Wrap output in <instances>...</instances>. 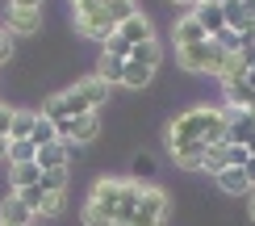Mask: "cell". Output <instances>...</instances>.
<instances>
[{"mask_svg":"<svg viewBox=\"0 0 255 226\" xmlns=\"http://www.w3.org/2000/svg\"><path fill=\"white\" fill-rule=\"evenodd\" d=\"M230 50H222L214 38L209 42H197V46H180L176 50V63L184 71H193V75H218V67H222V59H226Z\"/></svg>","mask_w":255,"mask_h":226,"instance_id":"3","label":"cell"},{"mask_svg":"<svg viewBox=\"0 0 255 226\" xmlns=\"http://www.w3.org/2000/svg\"><path fill=\"white\" fill-rule=\"evenodd\" d=\"M118 34L130 42V46H142V42H155V29H151V21H146L142 13H134L130 21H122L118 25Z\"/></svg>","mask_w":255,"mask_h":226,"instance_id":"14","label":"cell"},{"mask_svg":"<svg viewBox=\"0 0 255 226\" xmlns=\"http://www.w3.org/2000/svg\"><path fill=\"white\" fill-rule=\"evenodd\" d=\"M101 134V113L92 109V113H80V117H71V122H59V138H67V143H92V138Z\"/></svg>","mask_w":255,"mask_h":226,"instance_id":"6","label":"cell"},{"mask_svg":"<svg viewBox=\"0 0 255 226\" xmlns=\"http://www.w3.org/2000/svg\"><path fill=\"white\" fill-rule=\"evenodd\" d=\"M251 159H255V155H251L247 147H230V143H226V168H247Z\"/></svg>","mask_w":255,"mask_h":226,"instance_id":"29","label":"cell"},{"mask_svg":"<svg viewBox=\"0 0 255 226\" xmlns=\"http://www.w3.org/2000/svg\"><path fill=\"white\" fill-rule=\"evenodd\" d=\"M239 55H243V63H247V71H251V67H255V46H243Z\"/></svg>","mask_w":255,"mask_h":226,"instance_id":"38","label":"cell"},{"mask_svg":"<svg viewBox=\"0 0 255 226\" xmlns=\"http://www.w3.org/2000/svg\"><path fill=\"white\" fill-rule=\"evenodd\" d=\"M130 50H134V46H130L122 34H113L109 42H105V55H113V59H130Z\"/></svg>","mask_w":255,"mask_h":226,"instance_id":"30","label":"cell"},{"mask_svg":"<svg viewBox=\"0 0 255 226\" xmlns=\"http://www.w3.org/2000/svg\"><path fill=\"white\" fill-rule=\"evenodd\" d=\"M243 13H247V21L255 25V0H243Z\"/></svg>","mask_w":255,"mask_h":226,"instance_id":"39","label":"cell"},{"mask_svg":"<svg viewBox=\"0 0 255 226\" xmlns=\"http://www.w3.org/2000/svg\"><path fill=\"white\" fill-rule=\"evenodd\" d=\"M214 42H218L222 50H243V46H239V34H235V29H222V34H218Z\"/></svg>","mask_w":255,"mask_h":226,"instance_id":"33","label":"cell"},{"mask_svg":"<svg viewBox=\"0 0 255 226\" xmlns=\"http://www.w3.org/2000/svg\"><path fill=\"white\" fill-rule=\"evenodd\" d=\"M172 42H176V50H180V46H197V42H209L205 29H201V21H197V13H184V17L176 21Z\"/></svg>","mask_w":255,"mask_h":226,"instance_id":"12","label":"cell"},{"mask_svg":"<svg viewBox=\"0 0 255 226\" xmlns=\"http://www.w3.org/2000/svg\"><path fill=\"white\" fill-rule=\"evenodd\" d=\"M34 226H38V222H34Z\"/></svg>","mask_w":255,"mask_h":226,"instance_id":"50","label":"cell"},{"mask_svg":"<svg viewBox=\"0 0 255 226\" xmlns=\"http://www.w3.org/2000/svg\"><path fill=\"white\" fill-rule=\"evenodd\" d=\"M176 143H205V147H222L226 143V109L218 105H197V109L180 113L167 126V147Z\"/></svg>","mask_w":255,"mask_h":226,"instance_id":"1","label":"cell"},{"mask_svg":"<svg viewBox=\"0 0 255 226\" xmlns=\"http://www.w3.org/2000/svg\"><path fill=\"white\" fill-rule=\"evenodd\" d=\"M138 13V4L134 0H105V17L113 21V25H122V21H130Z\"/></svg>","mask_w":255,"mask_h":226,"instance_id":"25","label":"cell"},{"mask_svg":"<svg viewBox=\"0 0 255 226\" xmlns=\"http://www.w3.org/2000/svg\"><path fill=\"white\" fill-rule=\"evenodd\" d=\"M8 155V138H0V159H4Z\"/></svg>","mask_w":255,"mask_h":226,"instance_id":"42","label":"cell"},{"mask_svg":"<svg viewBox=\"0 0 255 226\" xmlns=\"http://www.w3.org/2000/svg\"><path fill=\"white\" fill-rule=\"evenodd\" d=\"M193 13L201 21V29H205V38H218L222 29H226V17H222V8H214V4H197Z\"/></svg>","mask_w":255,"mask_h":226,"instance_id":"17","label":"cell"},{"mask_svg":"<svg viewBox=\"0 0 255 226\" xmlns=\"http://www.w3.org/2000/svg\"><path fill=\"white\" fill-rule=\"evenodd\" d=\"M247 84H251V88H255V67H251V71H247Z\"/></svg>","mask_w":255,"mask_h":226,"instance_id":"44","label":"cell"},{"mask_svg":"<svg viewBox=\"0 0 255 226\" xmlns=\"http://www.w3.org/2000/svg\"><path fill=\"white\" fill-rule=\"evenodd\" d=\"M222 96H226V109H255V88L247 80L222 84Z\"/></svg>","mask_w":255,"mask_h":226,"instance_id":"15","label":"cell"},{"mask_svg":"<svg viewBox=\"0 0 255 226\" xmlns=\"http://www.w3.org/2000/svg\"><path fill=\"white\" fill-rule=\"evenodd\" d=\"M239 46H255V25H247V29L239 34Z\"/></svg>","mask_w":255,"mask_h":226,"instance_id":"36","label":"cell"},{"mask_svg":"<svg viewBox=\"0 0 255 226\" xmlns=\"http://www.w3.org/2000/svg\"><path fill=\"white\" fill-rule=\"evenodd\" d=\"M247 151H251V155H255V134H251V143H247Z\"/></svg>","mask_w":255,"mask_h":226,"instance_id":"45","label":"cell"},{"mask_svg":"<svg viewBox=\"0 0 255 226\" xmlns=\"http://www.w3.org/2000/svg\"><path fill=\"white\" fill-rule=\"evenodd\" d=\"M17 197H21V201H25V206H29V210H34V214H38V210H42V201H46V193H42V189L34 185V189H21V193H17Z\"/></svg>","mask_w":255,"mask_h":226,"instance_id":"31","label":"cell"},{"mask_svg":"<svg viewBox=\"0 0 255 226\" xmlns=\"http://www.w3.org/2000/svg\"><path fill=\"white\" fill-rule=\"evenodd\" d=\"M118 193H122V180L118 176H101V180H92V193H88L84 206H92V210H101V214L113 218V210H118Z\"/></svg>","mask_w":255,"mask_h":226,"instance_id":"7","label":"cell"},{"mask_svg":"<svg viewBox=\"0 0 255 226\" xmlns=\"http://www.w3.org/2000/svg\"><path fill=\"white\" fill-rule=\"evenodd\" d=\"M142 189L138 180H122V193H118V210H113V226H130L134 214H138V201H142Z\"/></svg>","mask_w":255,"mask_h":226,"instance_id":"8","label":"cell"},{"mask_svg":"<svg viewBox=\"0 0 255 226\" xmlns=\"http://www.w3.org/2000/svg\"><path fill=\"white\" fill-rule=\"evenodd\" d=\"M247 180H251V189H255V159L247 164Z\"/></svg>","mask_w":255,"mask_h":226,"instance_id":"40","label":"cell"},{"mask_svg":"<svg viewBox=\"0 0 255 226\" xmlns=\"http://www.w3.org/2000/svg\"><path fill=\"white\" fill-rule=\"evenodd\" d=\"M76 29H80L84 38L101 42V46L118 34V25L105 17V0H84V4H76Z\"/></svg>","mask_w":255,"mask_h":226,"instance_id":"4","label":"cell"},{"mask_svg":"<svg viewBox=\"0 0 255 226\" xmlns=\"http://www.w3.org/2000/svg\"><path fill=\"white\" fill-rule=\"evenodd\" d=\"M4 25H8V34H38L42 13H38V8H8Z\"/></svg>","mask_w":255,"mask_h":226,"instance_id":"13","label":"cell"},{"mask_svg":"<svg viewBox=\"0 0 255 226\" xmlns=\"http://www.w3.org/2000/svg\"><path fill=\"white\" fill-rule=\"evenodd\" d=\"M214 180H218V189H222V193H230V197H239V193H251L247 168H222Z\"/></svg>","mask_w":255,"mask_h":226,"instance_id":"16","label":"cell"},{"mask_svg":"<svg viewBox=\"0 0 255 226\" xmlns=\"http://www.w3.org/2000/svg\"><path fill=\"white\" fill-rule=\"evenodd\" d=\"M159 59H163V46L159 42H142V46L130 50V63H142V67H159Z\"/></svg>","mask_w":255,"mask_h":226,"instance_id":"23","label":"cell"},{"mask_svg":"<svg viewBox=\"0 0 255 226\" xmlns=\"http://www.w3.org/2000/svg\"><path fill=\"white\" fill-rule=\"evenodd\" d=\"M172 151V164L176 168H184V172H205V143H176V147H167Z\"/></svg>","mask_w":255,"mask_h":226,"instance_id":"9","label":"cell"},{"mask_svg":"<svg viewBox=\"0 0 255 226\" xmlns=\"http://www.w3.org/2000/svg\"><path fill=\"white\" fill-rule=\"evenodd\" d=\"M8 168H13V164H34V159H38V147L34 143H29V138H21V143H8Z\"/></svg>","mask_w":255,"mask_h":226,"instance_id":"24","label":"cell"},{"mask_svg":"<svg viewBox=\"0 0 255 226\" xmlns=\"http://www.w3.org/2000/svg\"><path fill=\"white\" fill-rule=\"evenodd\" d=\"M13 113H17V109L0 105V138H8V130H13Z\"/></svg>","mask_w":255,"mask_h":226,"instance_id":"35","label":"cell"},{"mask_svg":"<svg viewBox=\"0 0 255 226\" xmlns=\"http://www.w3.org/2000/svg\"><path fill=\"white\" fill-rule=\"evenodd\" d=\"M251 218H255V193H251Z\"/></svg>","mask_w":255,"mask_h":226,"instance_id":"46","label":"cell"},{"mask_svg":"<svg viewBox=\"0 0 255 226\" xmlns=\"http://www.w3.org/2000/svg\"><path fill=\"white\" fill-rule=\"evenodd\" d=\"M67 159H71V143H67V138H59V143H50V147H38L34 164L42 172H63V168H67Z\"/></svg>","mask_w":255,"mask_h":226,"instance_id":"10","label":"cell"},{"mask_svg":"<svg viewBox=\"0 0 255 226\" xmlns=\"http://www.w3.org/2000/svg\"><path fill=\"white\" fill-rule=\"evenodd\" d=\"M84 226H113V218L101 214V210H92V206H84Z\"/></svg>","mask_w":255,"mask_h":226,"instance_id":"32","label":"cell"},{"mask_svg":"<svg viewBox=\"0 0 255 226\" xmlns=\"http://www.w3.org/2000/svg\"><path fill=\"white\" fill-rule=\"evenodd\" d=\"M42 193H55V197H63V189H67V168L63 172H42Z\"/></svg>","mask_w":255,"mask_h":226,"instance_id":"27","label":"cell"},{"mask_svg":"<svg viewBox=\"0 0 255 226\" xmlns=\"http://www.w3.org/2000/svg\"><path fill=\"white\" fill-rule=\"evenodd\" d=\"M151 75H155V67H142V63H130V59H126L122 84H126V88H146V84H151Z\"/></svg>","mask_w":255,"mask_h":226,"instance_id":"20","label":"cell"},{"mask_svg":"<svg viewBox=\"0 0 255 226\" xmlns=\"http://www.w3.org/2000/svg\"><path fill=\"white\" fill-rule=\"evenodd\" d=\"M8 59H13V34L0 29V63H8Z\"/></svg>","mask_w":255,"mask_h":226,"instance_id":"34","label":"cell"},{"mask_svg":"<svg viewBox=\"0 0 255 226\" xmlns=\"http://www.w3.org/2000/svg\"><path fill=\"white\" fill-rule=\"evenodd\" d=\"M126 75V59H113V55H101V67H97V80L105 84H122Z\"/></svg>","mask_w":255,"mask_h":226,"instance_id":"21","label":"cell"},{"mask_svg":"<svg viewBox=\"0 0 255 226\" xmlns=\"http://www.w3.org/2000/svg\"><path fill=\"white\" fill-rule=\"evenodd\" d=\"M0 222H13V226H34L38 222V214L25 206V201L17 197V193H8L4 201H0Z\"/></svg>","mask_w":255,"mask_h":226,"instance_id":"11","label":"cell"},{"mask_svg":"<svg viewBox=\"0 0 255 226\" xmlns=\"http://www.w3.org/2000/svg\"><path fill=\"white\" fill-rule=\"evenodd\" d=\"M167 210H172V201H167L163 189L146 185L142 189V201H138V214L130 226H167Z\"/></svg>","mask_w":255,"mask_h":226,"instance_id":"5","label":"cell"},{"mask_svg":"<svg viewBox=\"0 0 255 226\" xmlns=\"http://www.w3.org/2000/svg\"><path fill=\"white\" fill-rule=\"evenodd\" d=\"M222 168H226V143H222V147H209V151H205V172H209V176H218Z\"/></svg>","mask_w":255,"mask_h":226,"instance_id":"28","label":"cell"},{"mask_svg":"<svg viewBox=\"0 0 255 226\" xmlns=\"http://www.w3.org/2000/svg\"><path fill=\"white\" fill-rule=\"evenodd\" d=\"M109 101V84L105 80H80L76 88H67V92H55V96H46V105H42V117H50V122H71V117H80V113H92V109H101V105Z\"/></svg>","mask_w":255,"mask_h":226,"instance_id":"2","label":"cell"},{"mask_svg":"<svg viewBox=\"0 0 255 226\" xmlns=\"http://www.w3.org/2000/svg\"><path fill=\"white\" fill-rule=\"evenodd\" d=\"M251 113H255V109H251Z\"/></svg>","mask_w":255,"mask_h":226,"instance_id":"49","label":"cell"},{"mask_svg":"<svg viewBox=\"0 0 255 226\" xmlns=\"http://www.w3.org/2000/svg\"><path fill=\"white\" fill-rule=\"evenodd\" d=\"M76 4H84V0H71V8H76Z\"/></svg>","mask_w":255,"mask_h":226,"instance_id":"47","label":"cell"},{"mask_svg":"<svg viewBox=\"0 0 255 226\" xmlns=\"http://www.w3.org/2000/svg\"><path fill=\"white\" fill-rule=\"evenodd\" d=\"M34 117H38V113L17 109V113H13V130H8V143H21V138H29V134H34Z\"/></svg>","mask_w":255,"mask_h":226,"instance_id":"26","label":"cell"},{"mask_svg":"<svg viewBox=\"0 0 255 226\" xmlns=\"http://www.w3.org/2000/svg\"><path fill=\"white\" fill-rule=\"evenodd\" d=\"M29 143L34 147H50V143H59V126L50 122V117H34V134H29Z\"/></svg>","mask_w":255,"mask_h":226,"instance_id":"19","label":"cell"},{"mask_svg":"<svg viewBox=\"0 0 255 226\" xmlns=\"http://www.w3.org/2000/svg\"><path fill=\"white\" fill-rule=\"evenodd\" d=\"M0 226H13V222H0Z\"/></svg>","mask_w":255,"mask_h":226,"instance_id":"48","label":"cell"},{"mask_svg":"<svg viewBox=\"0 0 255 226\" xmlns=\"http://www.w3.org/2000/svg\"><path fill=\"white\" fill-rule=\"evenodd\" d=\"M34 185H42V168L38 164H13V193L34 189Z\"/></svg>","mask_w":255,"mask_h":226,"instance_id":"18","label":"cell"},{"mask_svg":"<svg viewBox=\"0 0 255 226\" xmlns=\"http://www.w3.org/2000/svg\"><path fill=\"white\" fill-rule=\"evenodd\" d=\"M201 4H214V8H222V4H226V0H201Z\"/></svg>","mask_w":255,"mask_h":226,"instance_id":"43","label":"cell"},{"mask_svg":"<svg viewBox=\"0 0 255 226\" xmlns=\"http://www.w3.org/2000/svg\"><path fill=\"white\" fill-rule=\"evenodd\" d=\"M222 17H226V29H235V34H243V29L251 25L247 13H243V0H226V4H222Z\"/></svg>","mask_w":255,"mask_h":226,"instance_id":"22","label":"cell"},{"mask_svg":"<svg viewBox=\"0 0 255 226\" xmlns=\"http://www.w3.org/2000/svg\"><path fill=\"white\" fill-rule=\"evenodd\" d=\"M172 4H184V8H197L201 0H172Z\"/></svg>","mask_w":255,"mask_h":226,"instance_id":"41","label":"cell"},{"mask_svg":"<svg viewBox=\"0 0 255 226\" xmlns=\"http://www.w3.org/2000/svg\"><path fill=\"white\" fill-rule=\"evenodd\" d=\"M8 8H42V0H8Z\"/></svg>","mask_w":255,"mask_h":226,"instance_id":"37","label":"cell"}]
</instances>
